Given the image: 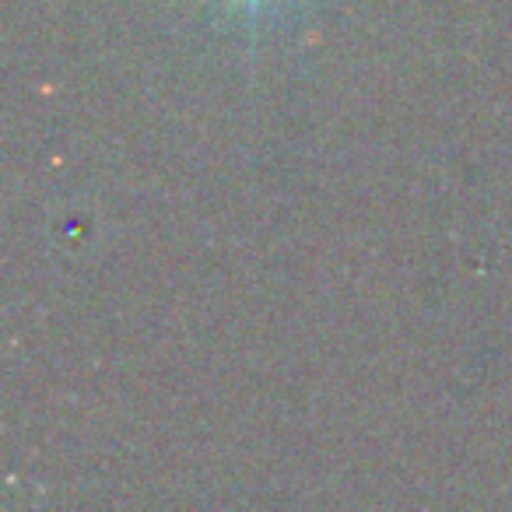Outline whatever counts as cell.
I'll return each mask as SVG.
<instances>
[{"label":"cell","instance_id":"obj_1","mask_svg":"<svg viewBox=\"0 0 512 512\" xmlns=\"http://www.w3.org/2000/svg\"><path fill=\"white\" fill-rule=\"evenodd\" d=\"M232 4H242V8L253 11V8H260V4H267V0H232Z\"/></svg>","mask_w":512,"mask_h":512}]
</instances>
